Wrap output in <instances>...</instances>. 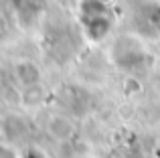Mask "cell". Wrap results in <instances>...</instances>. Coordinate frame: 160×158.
Here are the masks:
<instances>
[{"label":"cell","mask_w":160,"mask_h":158,"mask_svg":"<svg viewBox=\"0 0 160 158\" xmlns=\"http://www.w3.org/2000/svg\"><path fill=\"white\" fill-rule=\"evenodd\" d=\"M14 75H16L18 83H22L24 87H31L39 81V69H37V65L22 61V63H18L14 67Z\"/></svg>","instance_id":"obj_1"},{"label":"cell","mask_w":160,"mask_h":158,"mask_svg":"<svg viewBox=\"0 0 160 158\" xmlns=\"http://www.w3.org/2000/svg\"><path fill=\"white\" fill-rule=\"evenodd\" d=\"M0 158H20V156L16 154L10 146H2V144H0Z\"/></svg>","instance_id":"obj_2"},{"label":"cell","mask_w":160,"mask_h":158,"mask_svg":"<svg viewBox=\"0 0 160 158\" xmlns=\"http://www.w3.org/2000/svg\"><path fill=\"white\" fill-rule=\"evenodd\" d=\"M79 158H91V156H79Z\"/></svg>","instance_id":"obj_3"}]
</instances>
